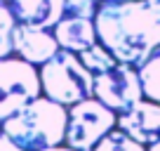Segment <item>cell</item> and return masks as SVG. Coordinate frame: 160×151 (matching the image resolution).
I'll list each match as a JSON object with an SVG mask.
<instances>
[{"instance_id": "1", "label": "cell", "mask_w": 160, "mask_h": 151, "mask_svg": "<svg viewBox=\"0 0 160 151\" xmlns=\"http://www.w3.org/2000/svg\"><path fill=\"white\" fill-rule=\"evenodd\" d=\"M94 24L101 45L139 69L160 47V0H104Z\"/></svg>"}, {"instance_id": "2", "label": "cell", "mask_w": 160, "mask_h": 151, "mask_svg": "<svg viewBox=\"0 0 160 151\" xmlns=\"http://www.w3.org/2000/svg\"><path fill=\"white\" fill-rule=\"evenodd\" d=\"M2 130L26 151H42L66 142L68 109L50 97H35L2 123Z\"/></svg>"}, {"instance_id": "3", "label": "cell", "mask_w": 160, "mask_h": 151, "mask_svg": "<svg viewBox=\"0 0 160 151\" xmlns=\"http://www.w3.org/2000/svg\"><path fill=\"white\" fill-rule=\"evenodd\" d=\"M40 83L42 95L64 106H73L87 97H94V73L82 64L78 52L64 47L40 66Z\"/></svg>"}, {"instance_id": "4", "label": "cell", "mask_w": 160, "mask_h": 151, "mask_svg": "<svg viewBox=\"0 0 160 151\" xmlns=\"http://www.w3.org/2000/svg\"><path fill=\"white\" fill-rule=\"evenodd\" d=\"M115 125H118L115 111L97 97H87L68 109L66 144L78 151H92Z\"/></svg>"}, {"instance_id": "5", "label": "cell", "mask_w": 160, "mask_h": 151, "mask_svg": "<svg viewBox=\"0 0 160 151\" xmlns=\"http://www.w3.org/2000/svg\"><path fill=\"white\" fill-rule=\"evenodd\" d=\"M42 83L35 64L21 57H2L0 59V125L28 102L40 97Z\"/></svg>"}, {"instance_id": "6", "label": "cell", "mask_w": 160, "mask_h": 151, "mask_svg": "<svg viewBox=\"0 0 160 151\" xmlns=\"http://www.w3.org/2000/svg\"><path fill=\"white\" fill-rule=\"evenodd\" d=\"M94 97L101 99L106 106L122 113L137 102L144 99V83H141L139 69L125 61H118L113 69L94 76Z\"/></svg>"}, {"instance_id": "7", "label": "cell", "mask_w": 160, "mask_h": 151, "mask_svg": "<svg viewBox=\"0 0 160 151\" xmlns=\"http://www.w3.org/2000/svg\"><path fill=\"white\" fill-rule=\"evenodd\" d=\"M59 50H61V45L54 38V31L50 33V29H40V26H31V24L17 21V26H14V52H17V57H21V59L31 61L35 66H42Z\"/></svg>"}, {"instance_id": "8", "label": "cell", "mask_w": 160, "mask_h": 151, "mask_svg": "<svg viewBox=\"0 0 160 151\" xmlns=\"http://www.w3.org/2000/svg\"><path fill=\"white\" fill-rule=\"evenodd\" d=\"M118 128L141 144H153L155 139H160V102L144 97L118 116Z\"/></svg>"}, {"instance_id": "9", "label": "cell", "mask_w": 160, "mask_h": 151, "mask_svg": "<svg viewBox=\"0 0 160 151\" xmlns=\"http://www.w3.org/2000/svg\"><path fill=\"white\" fill-rule=\"evenodd\" d=\"M17 21L40 29H54L66 14V0H7Z\"/></svg>"}, {"instance_id": "10", "label": "cell", "mask_w": 160, "mask_h": 151, "mask_svg": "<svg viewBox=\"0 0 160 151\" xmlns=\"http://www.w3.org/2000/svg\"><path fill=\"white\" fill-rule=\"evenodd\" d=\"M54 38L59 40V45L64 50L78 52V55L85 52L87 47H92L94 43H99L94 19L73 17V14H64V19L54 26Z\"/></svg>"}, {"instance_id": "11", "label": "cell", "mask_w": 160, "mask_h": 151, "mask_svg": "<svg viewBox=\"0 0 160 151\" xmlns=\"http://www.w3.org/2000/svg\"><path fill=\"white\" fill-rule=\"evenodd\" d=\"M139 76L144 83V95L153 102H160V47L139 66Z\"/></svg>"}, {"instance_id": "12", "label": "cell", "mask_w": 160, "mask_h": 151, "mask_svg": "<svg viewBox=\"0 0 160 151\" xmlns=\"http://www.w3.org/2000/svg\"><path fill=\"white\" fill-rule=\"evenodd\" d=\"M80 59H82V64H85L94 76L104 73V71L113 69V66L118 64V59L113 57V52H111L106 45H101V43H94V45L87 47L85 52H80Z\"/></svg>"}, {"instance_id": "13", "label": "cell", "mask_w": 160, "mask_h": 151, "mask_svg": "<svg viewBox=\"0 0 160 151\" xmlns=\"http://www.w3.org/2000/svg\"><path fill=\"white\" fill-rule=\"evenodd\" d=\"M92 151H148V146L137 142L134 137H130L125 130H120V128L115 130L113 128Z\"/></svg>"}, {"instance_id": "14", "label": "cell", "mask_w": 160, "mask_h": 151, "mask_svg": "<svg viewBox=\"0 0 160 151\" xmlns=\"http://www.w3.org/2000/svg\"><path fill=\"white\" fill-rule=\"evenodd\" d=\"M14 26L17 17L7 3H0V59L14 52Z\"/></svg>"}, {"instance_id": "15", "label": "cell", "mask_w": 160, "mask_h": 151, "mask_svg": "<svg viewBox=\"0 0 160 151\" xmlns=\"http://www.w3.org/2000/svg\"><path fill=\"white\" fill-rule=\"evenodd\" d=\"M97 10H99L97 0H66V14L94 19V17H97Z\"/></svg>"}, {"instance_id": "16", "label": "cell", "mask_w": 160, "mask_h": 151, "mask_svg": "<svg viewBox=\"0 0 160 151\" xmlns=\"http://www.w3.org/2000/svg\"><path fill=\"white\" fill-rule=\"evenodd\" d=\"M0 151H26L24 146H19L2 128H0Z\"/></svg>"}, {"instance_id": "17", "label": "cell", "mask_w": 160, "mask_h": 151, "mask_svg": "<svg viewBox=\"0 0 160 151\" xmlns=\"http://www.w3.org/2000/svg\"><path fill=\"white\" fill-rule=\"evenodd\" d=\"M42 151H78V149H73V146H50V149H42Z\"/></svg>"}, {"instance_id": "18", "label": "cell", "mask_w": 160, "mask_h": 151, "mask_svg": "<svg viewBox=\"0 0 160 151\" xmlns=\"http://www.w3.org/2000/svg\"><path fill=\"white\" fill-rule=\"evenodd\" d=\"M148 151H160V139H155L153 144H148Z\"/></svg>"}, {"instance_id": "19", "label": "cell", "mask_w": 160, "mask_h": 151, "mask_svg": "<svg viewBox=\"0 0 160 151\" xmlns=\"http://www.w3.org/2000/svg\"><path fill=\"white\" fill-rule=\"evenodd\" d=\"M0 3H7V0H0Z\"/></svg>"}]
</instances>
